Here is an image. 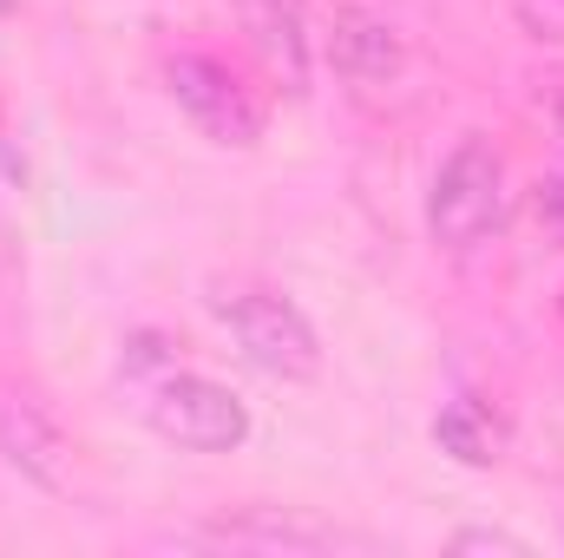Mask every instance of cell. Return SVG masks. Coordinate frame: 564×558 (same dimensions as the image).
Wrapping results in <instances>:
<instances>
[{
  "label": "cell",
  "instance_id": "obj_3",
  "mask_svg": "<svg viewBox=\"0 0 564 558\" xmlns=\"http://www.w3.org/2000/svg\"><path fill=\"white\" fill-rule=\"evenodd\" d=\"M139 415L158 440L184 447V453H237L250 440V408L237 388L210 382V375H191V368H171L158 375L139 395Z\"/></svg>",
  "mask_w": 564,
  "mask_h": 558
},
{
  "label": "cell",
  "instance_id": "obj_2",
  "mask_svg": "<svg viewBox=\"0 0 564 558\" xmlns=\"http://www.w3.org/2000/svg\"><path fill=\"white\" fill-rule=\"evenodd\" d=\"M210 309L237 335L243 362H257L263 375H276V382H315L322 375V335L282 289L237 282V289H217Z\"/></svg>",
  "mask_w": 564,
  "mask_h": 558
},
{
  "label": "cell",
  "instance_id": "obj_12",
  "mask_svg": "<svg viewBox=\"0 0 564 558\" xmlns=\"http://www.w3.org/2000/svg\"><path fill=\"white\" fill-rule=\"evenodd\" d=\"M552 119H558V132H564V93H558V99H552Z\"/></svg>",
  "mask_w": 564,
  "mask_h": 558
},
{
  "label": "cell",
  "instance_id": "obj_4",
  "mask_svg": "<svg viewBox=\"0 0 564 558\" xmlns=\"http://www.w3.org/2000/svg\"><path fill=\"white\" fill-rule=\"evenodd\" d=\"M164 93L177 99V112L224 151H250L263 139V99L243 86V73L217 53H171L164 60Z\"/></svg>",
  "mask_w": 564,
  "mask_h": 558
},
{
  "label": "cell",
  "instance_id": "obj_9",
  "mask_svg": "<svg viewBox=\"0 0 564 558\" xmlns=\"http://www.w3.org/2000/svg\"><path fill=\"white\" fill-rule=\"evenodd\" d=\"M453 552H499V558H532V546L519 533H499V526H466L453 533Z\"/></svg>",
  "mask_w": 564,
  "mask_h": 558
},
{
  "label": "cell",
  "instance_id": "obj_13",
  "mask_svg": "<svg viewBox=\"0 0 564 558\" xmlns=\"http://www.w3.org/2000/svg\"><path fill=\"white\" fill-rule=\"evenodd\" d=\"M558 309H564V296H558Z\"/></svg>",
  "mask_w": 564,
  "mask_h": 558
},
{
  "label": "cell",
  "instance_id": "obj_1",
  "mask_svg": "<svg viewBox=\"0 0 564 558\" xmlns=\"http://www.w3.org/2000/svg\"><path fill=\"white\" fill-rule=\"evenodd\" d=\"M506 211H512V191H506L499 144L466 132L440 158L433 191H426V230H433V244L446 257H473V250H486L506 230Z\"/></svg>",
  "mask_w": 564,
  "mask_h": 558
},
{
  "label": "cell",
  "instance_id": "obj_11",
  "mask_svg": "<svg viewBox=\"0 0 564 558\" xmlns=\"http://www.w3.org/2000/svg\"><path fill=\"white\" fill-rule=\"evenodd\" d=\"M532 211H539V230H545L552 244H564V178H545V184H539Z\"/></svg>",
  "mask_w": 564,
  "mask_h": 558
},
{
  "label": "cell",
  "instance_id": "obj_7",
  "mask_svg": "<svg viewBox=\"0 0 564 558\" xmlns=\"http://www.w3.org/2000/svg\"><path fill=\"white\" fill-rule=\"evenodd\" d=\"M328 66H335L355 93H381V86L401 79L408 46H401V33H394L375 7H335V13H328Z\"/></svg>",
  "mask_w": 564,
  "mask_h": 558
},
{
  "label": "cell",
  "instance_id": "obj_6",
  "mask_svg": "<svg viewBox=\"0 0 564 558\" xmlns=\"http://www.w3.org/2000/svg\"><path fill=\"white\" fill-rule=\"evenodd\" d=\"M210 546H243V552H375L368 533H348V526H328L315 513H295V506H243V513H224L217 526H204Z\"/></svg>",
  "mask_w": 564,
  "mask_h": 558
},
{
  "label": "cell",
  "instance_id": "obj_8",
  "mask_svg": "<svg viewBox=\"0 0 564 558\" xmlns=\"http://www.w3.org/2000/svg\"><path fill=\"white\" fill-rule=\"evenodd\" d=\"M433 440L459 466H499L506 460V420L492 415L486 401H473V395H459V401H446L433 415Z\"/></svg>",
  "mask_w": 564,
  "mask_h": 558
},
{
  "label": "cell",
  "instance_id": "obj_5",
  "mask_svg": "<svg viewBox=\"0 0 564 558\" xmlns=\"http://www.w3.org/2000/svg\"><path fill=\"white\" fill-rule=\"evenodd\" d=\"M0 466L33 480L40 493H66L73 486V433L53 420L46 401H33L7 375H0Z\"/></svg>",
  "mask_w": 564,
  "mask_h": 558
},
{
  "label": "cell",
  "instance_id": "obj_10",
  "mask_svg": "<svg viewBox=\"0 0 564 558\" xmlns=\"http://www.w3.org/2000/svg\"><path fill=\"white\" fill-rule=\"evenodd\" d=\"M512 7H519L532 40H558L564 46V0H512Z\"/></svg>",
  "mask_w": 564,
  "mask_h": 558
}]
</instances>
